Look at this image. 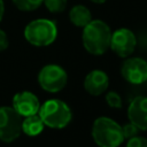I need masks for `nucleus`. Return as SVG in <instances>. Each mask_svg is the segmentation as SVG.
<instances>
[{
	"mask_svg": "<svg viewBox=\"0 0 147 147\" xmlns=\"http://www.w3.org/2000/svg\"><path fill=\"white\" fill-rule=\"evenodd\" d=\"M90 1H92V2H94V3H103V2H106L107 0H90Z\"/></svg>",
	"mask_w": 147,
	"mask_h": 147,
	"instance_id": "nucleus-21",
	"label": "nucleus"
},
{
	"mask_svg": "<svg viewBox=\"0 0 147 147\" xmlns=\"http://www.w3.org/2000/svg\"><path fill=\"white\" fill-rule=\"evenodd\" d=\"M126 147H147V139L140 136H134L127 139Z\"/></svg>",
	"mask_w": 147,
	"mask_h": 147,
	"instance_id": "nucleus-18",
	"label": "nucleus"
},
{
	"mask_svg": "<svg viewBox=\"0 0 147 147\" xmlns=\"http://www.w3.org/2000/svg\"><path fill=\"white\" fill-rule=\"evenodd\" d=\"M84 88L91 95H101L103 94L109 86L108 75L100 69H94L90 71L84 78Z\"/></svg>",
	"mask_w": 147,
	"mask_h": 147,
	"instance_id": "nucleus-11",
	"label": "nucleus"
},
{
	"mask_svg": "<svg viewBox=\"0 0 147 147\" xmlns=\"http://www.w3.org/2000/svg\"><path fill=\"white\" fill-rule=\"evenodd\" d=\"M106 102L110 108H115V109H119L122 108V98L121 95L115 92V91H110L106 94Z\"/></svg>",
	"mask_w": 147,
	"mask_h": 147,
	"instance_id": "nucleus-16",
	"label": "nucleus"
},
{
	"mask_svg": "<svg viewBox=\"0 0 147 147\" xmlns=\"http://www.w3.org/2000/svg\"><path fill=\"white\" fill-rule=\"evenodd\" d=\"M121 75L132 85L147 82V61L141 57H125L121 67Z\"/></svg>",
	"mask_w": 147,
	"mask_h": 147,
	"instance_id": "nucleus-8",
	"label": "nucleus"
},
{
	"mask_svg": "<svg viewBox=\"0 0 147 147\" xmlns=\"http://www.w3.org/2000/svg\"><path fill=\"white\" fill-rule=\"evenodd\" d=\"M13 108L22 116H31L36 115L40 108V101L36 94L30 91H21L17 92L13 96Z\"/></svg>",
	"mask_w": 147,
	"mask_h": 147,
	"instance_id": "nucleus-9",
	"label": "nucleus"
},
{
	"mask_svg": "<svg viewBox=\"0 0 147 147\" xmlns=\"http://www.w3.org/2000/svg\"><path fill=\"white\" fill-rule=\"evenodd\" d=\"M113 31L102 20H92L83 28L82 41L85 51L92 55H102L110 47Z\"/></svg>",
	"mask_w": 147,
	"mask_h": 147,
	"instance_id": "nucleus-1",
	"label": "nucleus"
},
{
	"mask_svg": "<svg viewBox=\"0 0 147 147\" xmlns=\"http://www.w3.org/2000/svg\"><path fill=\"white\" fill-rule=\"evenodd\" d=\"M22 133V116L9 106L0 107V140L15 141Z\"/></svg>",
	"mask_w": 147,
	"mask_h": 147,
	"instance_id": "nucleus-6",
	"label": "nucleus"
},
{
	"mask_svg": "<svg viewBox=\"0 0 147 147\" xmlns=\"http://www.w3.org/2000/svg\"><path fill=\"white\" fill-rule=\"evenodd\" d=\"M42 3L47 8L48 11L56 14V13H62L68 5V0H44Z\"/></svg>",
	"mask_w": 147,
	"mask_h": 147,
	"instance_id": "nucleus-15",
	"label": "nucleus"
},
{
	"mask_svg": "<svg viewBox=\"0 0 147 147\" xmlns=\"http://www.w3.org/2000/svg\"><path fill=\"white\" fill-rule=\"evenodd\" d=\"M8 45H9V40L7 37V33L2 29H0V52L7 49Z\"/></svg>",
	"mask_w": 147,
	"mask_h": 147,
	"instance_id": "nucleus-19",
	"label": "nucleus"
},
{
	"mask_svg": "<svg viewBox=\"0 0 147 147\" xmlns=\"http://www.w3.org/2000/svg\"><path fill=\"white\" fill-rule=\"evenodd\" d=\"M38 115L45 126L56 130L64 129L72 118L70 107L60 99L46 100L42 105H40Z\"/></svg>",
	"mask_w": 147,
	"mask_h": 147,
	"instance_id": "nucleus-3",
	"label": "nucleus"
},
{
	"mask_svg": "<svg viewBox=\"0 0 147 147\" xmlns=\"http://www.w3.org/2000/svg\"><path fill=\"white\" fill-rule=\"evenodd\" d=\"M69 20L77 28H84L92 21L91 10L84 5H75L69 10Z\"/></svg>",
	"mask_w": 147,
	"mask_h": 147,
	"instance_id": "nucleus-12",
	"label": "nucleus"
},
{
	"mask_svg": "<svg viewBox=\"0 0 147 147\" xmlns=\"http://www.w3.org/2000/svg\"><path fill=\"white\" fill-rule=\"evenodd\" d=\"M57 37V26L55 22L48 18H37L24 28V38L29 44L36 47H45L55 41Z\"/></svg>",
	"mask_w": 147,
	"mask_h": 147,
	"instance_id": "nucleus-4",
	"label": "nucleus"
},
{
	"mask_svg": "<svg viewBox=\"0 0 147 147\" xmlns=\"http://www.w3.org/2000/svg\"><path fill=\"white\" fill-rule=\"evenodd\" d=\"M15 7L23 11H32L39 8L44 0H11Z\"/></svg>",
	"mask_w": 147,
	"mask_h": 147,
	"instance_id": "nucleus-14",
	"label": "nucleus"
},
{
	"mask_svg": "<svg viewBox=\"0 0 147 147\" xmlns=\"http://www.w3.org/2000/svg\"><path fill=\"white\" fill-rule=\"evenodd\" d=\"M3 14H5V2L3 0H0V22L3 17Z\"/></svg>",
	"mask_w": 147,
	"mask_h": 147,
	"instance_id": "nucleus-20",
	"label": "nucleus"
},
{
	"mask_svg": "<svg viewBox=\"0 0 147 147\" xmlns=\"http://www.w3.org/2000/svg\"><path fill=\"white\" fill-rule=\"evenodd\" d=\"M122 130H123L124 139H126V140L130 139V138H132V137H134V136H138V131H139V129L134 124H132L131 122L127 123V124H125V125H123L122 126Z\"/></svg>",
	"mask_w": 147,
	"mask_h": 147,
	"instance_id": "nucleus-17",
	"label": "nucleus"
},
{
	"mask_svg": "<svg viewBox=\"0 0 147 147\" xmlns=\"http://www.w3.org/2000/svg\"><path fill=\"white\" fill-rule=\"evenodd\" d=\"M91 134L99 147H119L125 140L122 125L106 116L98 117L93 122Z\"/></svg>",
	"mask_w": 147,
	"mask_h": 147,
	"instance_id": "nucleus-2",
	"label": "nucleus"
},
{
	"mask_svg": "<svg viewBox=\"0 0 147 147\" xmlns=\"http://www.w3.org/2000/svg\"><path fill=\"white\" fill-rule=\"evenodd\" d=\"M68 83L67 71L59 64H46L38 74L39 86L48 93H57L62 91Z\"/></svg>",
	"mask_w": 147,
	"mask_h": 147,
	"instance_id": "nucleus-5",
	"label": "nucleus"
},
{
	"mask_svg": "<svg viewBox=\"0 0 147 147\" xmlns=\"http://www.w3.org/2000/svg\"><path fill=\"white\" fill-rule=\"evenodd\" d=\"M45 124L42 123L41 118L38 114L26 116L22 119V132H24L29 137H36L42 132Z\"/></svg>",
	"mask_w": 147,
	"mask_h": 147,
	"instance_id": "nucleus-13",
	"label": "nucleus"
},
{
	"mask_svg": "<svg viewBox=\"0 0 147 147\" xmlns=\"http://www.w3.org/2000/svg\"><path fill=\"white\" fill-rule=\"evenodd\" d=\"M127 118L139 130L147 131V96H136L129 105Z\"/></svg>",
	"mask_w": 147,
	"mask_h": 147,
	"instance_id": "nucleus-10",
	"label": "nucleus"
},
{
	"mask_svg": "<svg viewBox=\"0 0 147 147\" xmlns=\"http://www.w3.org/2000/svg\"><path fill=\"white\" fill-rule=\"evenodd\" d=\"M137 38L133 31L127 28H121L111 33L110 49L119 57H129L136 49Z\"/></svg>",
	"mask_w": 147,
	"mask_h": 147,
	"instance_id": "nucleus-7",
	"label": "nucleus"
}]
</instances>
